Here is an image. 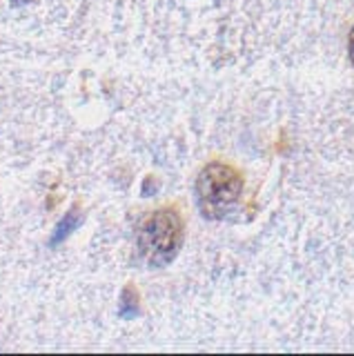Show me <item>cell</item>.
Segmentation results:
<instances>
[{"instance_id": "obj_3", "label": "cell", "mask_w": 354, "mask_h": 356, "mask_svg": "<svg viewBox=\"0 0 354 356\" xmlns=\"http://www.w3.org/2000/svg\"><path fill=\"white\" fill-rule=\"evenodd\" d=\"M81 220H83V216L79 214V209L67 211V214H65V218L56 225V229H54V236H51V245H54V248H56V245H61L67 236H72V232L81 225Z\"/></svg>"}, {"instance_id": "obj_4", "label": "cell", "mask_w": 354, "mask_h": 356, "mask_svg": "<svg viewBox=\"0 0 354 356\" xmlns=\"http://www.w3.org/2000/svg\"><path fill=\"white\" fill-rule=\"evenodd\" d=\"M138 314V298L134 294V289H125L123 292V305H120V316L125 318H134Z\"/></svg>"}, {"instance_id": "obj_1", "label": "cell", "mask_w": 354, "mask_h": 356, "mask_svg": "<svg viewBox=\"0 0 354 356\" xmlns=\"http://www.w3.org/2000/svg\"><path fill=\"white\" fill-rule=\"evenodd\" d=\"M183 241V222L174 209H161L152 214L140 229V252L150 265H168Z\"/></svg>"}, {"instance_id": "obj_2", "label": "cell", "mask_w": 354, "mask_h": 356, "mask_svg": "<svg viewBox=\"0 0 354 356\" xmlns=\"http://www.w3.org/2000/svg\"><path fill=\"white\" fill-rule=\"evenodd\" d=\"M243 189V181L236 170L223 165V163H212L198 176L196 183V194L198 203L205 214H223L236 203Z\"/></svg>"}, {"instance_id": "obj_5", "label": "cell", "mask_w": 354, "mask_h": 356, "mask_svg": "<svg viewBox=\"0 0 354 356\" xmlns=\"http://www.w3.org/2000/svg\"><path fill=\"white\" fill-rule=\"evenodd\" d=\"M350 58H352V63H354V29H352V33H350Z\"/></svg>"}]
</instances>
